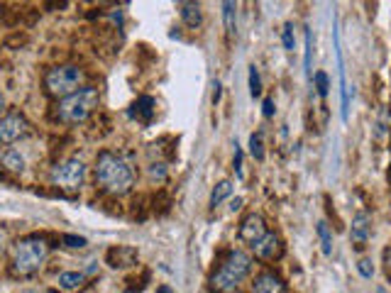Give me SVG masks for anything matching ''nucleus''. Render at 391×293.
I'll return each instance as SVG.
<instances>
[{"mask_svg":"<svg viewBox=\"0 0 391 293\" xmlns=\"http://www.w3.org/2000/svg\"><path fill=\"white\" fill-rule=\"evenodd\" d=\"M369 232H372V220L367 213H357L352 218V227H350V240L355 244L357 252H362L369 242Z\"/></svg>","mask_w":391,"mask_h":293,"instance_id":"nucleus-11","label":"nucleus"},{"mask_svg":"<svg viewBox=\"0 0 391 293\" xmlns=\"http://www.w3.org/2000/svg\"><path fill=\"white\" fill-rule=\"evenodd\" d=\"M333 44H335V59H337V81H340V115L347 123L350 118V84H347V68L345 57H342V44H340V29L333 25Z\"/></svg>","mask_w":391,"mask_h":293,"instance_id":"nucleus-7","label":"nucleus"},{"mask_svg":"<svg viewBox=\"0 0 391 293\" xmlns=\"http://www.w3.org/2000/svg\"><path fill=\"white\" fill-rule=\"evenodd\" d=\"M220 101V84L215 81V90H213V103H218Z\"/></svg>","mask_w":391,"mask_h":293,"instance_id":"nucleus-33","label":"nucleus"},{"mask_svg":"<svg viewBox=\"0 0 391 293\" xmlns=\"http://www.w3.org/2000/svg\"><path fill=\"white\" fill-rule=\"evenodd\" d=\"M130 113H132L137 120H142V123H150V120H152V115H154V101H152L150 96L137 98Z\"/></svg>","mask_w":391,"mask_h":293,"instance_id":"nucleus-17","label":"nucleus"},{"mask_svg":"<svg viewBox=\"0 0 391 293\" xmlns=\"http://www.w3.org/2000/svg\"><path fill=\"white\" fill-rule=\"evenodd\" d=\"M156 293H174V291H171V286H159L156 288Z\"/></svg>","mask_w":391,"mask_h":293,"instance_id":"nucleus-34","label":"nucleus"},{"mask_svg":"<svg viewBox=\"0 0 391 293\" xmlns=\"http://www.w3.org/2000/svg\"><path fill=\"white\" fill-rule=\"evenodd\" d=\"M23 293H39V291H23Z\"/></svg>","mask_w":391,"mask_h":293,"instance_id":"nucleus-36","label":"nucleus"},{"mask_svg":"<svg viewBox=\"0 0 391 293\" xmlns=\"http://www.w3.org/2000/svg\"><path fill=\"white\" fill-rule=\"evenodd\" d=\"M357 271H359V277H362V279L375 277V266H372V259H359Z\"/></svg>","mask_w":391,"mask_h":293,"instance_id":"nucleus-26","label":"nucleus"},{"mask_svg":"<svg viewBox=\"0 0 391 293\" xmlns=\"http://www.w3.org/2000/svg\"><path fill=\"white\" fill-rule=\"evenodd\" d=\"M25 132H27V120H25L23 115H17V113L5 115V118L0 120V146L12 144V142L20 140Z\"/></svg>","mask_w":391,"mask_h":293,"instance_id":"nucleus-8","label":"nucleus"},{"mask_svg":"<svg viewBox=\"0 0 391 293\" xmlns=\"http://www.w3.org/2000/svg\"><path fill=\"white\" fill-rule=\"evenodd\" d=\"M132 166L115 152H101L95 159V183L106 193L123 196L132 188Z\"/></svg>","mask_w":391,"mask_h":293,"instance_id":"nucleus-1","label":"nucleus"},{"mask_svg":"<svg viewBox=\"0 0 391 293\" xmlns=\"http://www.w3.org/2000/svg\"><path fill=\"white\" fill-rule=\"evenodd\" d=\"M84 281H86L84 271H64V274H59V279H56V283H59L62 291H78V288L84 286Z\"/></svg>","mask_w":391,"mask_h":293,"instance_id":"nucleus-15","label":"nucleus"},{"mask_svg":"<svg viewBox=\"0 0 391 293\" xmlns=\"http://www.w3.org/2000/svg\"><path fill=\"white\" fill-rule=\"evenodd\" d=\"M274 113H276V107H274V101H272V98H264V103H262V115H264V118H274Z\"/></svg>","mask_w":391,"mask_h":293,"instance_id":"nucleus-30","label":"nucleus"},{"mask_svg":"<svg viewBox=\"0 0 391 293\" xmlns=\"http://www.w3.org/2000/svg\"><path fill=\"white\" fill-rule=\"evenodd\" d=\"M252 249H254V257H257V259L274 262L284 254V242H281V237L276 235V232H267Z\"/></svg>","mask_w":391,"mask_h":293,"instance_id":"nucleus-9","label":"nucleus"},{"mask_svg":"<svg viewBox=\"0 0 391 293\" xmlns=\"http://www.w3.org/2000/svg\"><path fill=\"white\" fill-rule=\"evenodd\" d=\"M240 208H242V198H235L233 203H230V210H233V213H237Z\"/></svg>","mask_w":391,"mask_h":293,"instance_id":"nucleus-32","label":"nucleus"},{"mask_svg":"<svg viewBox=\"0 0 391 293\" xmlns=\"http://www.w3.org/2000/svg\"><path fill=\"white\" fill-rule=\"evenodd\" d=\"M252 293H286V283L274 271H262L252 283Z\"/></svg>","mask_w":391,"mask_h":293,"instance_id":"nucleus-12","label":"nucleus"},{"mask_svg":"<svg viewBox=\"0 0 391 293\" xmlns=\"http://www.w3.org/2000/svg\"><path fill=\"white\" fill-rule=\"evenodd\" d=\"M86 181V164L81 159H67L51 169V183L67 193H76Z\"/></svg>","mask_w":391,"mask_h":293,"instance_id":"nucleus-6","label":"nucleus"},{"mask_svg":"<svg viewBox=\"0 0 391 293\" xmlns=\"http://www.w3.org/2000/svg\"><path fill=\"white\" fill-rule=\"evenodd\" d=\"M264 235H267V225H264L262 215L252 213V215H247V218L242 220V225H240V240H242V242H247V244H252V247H254V244H257Z\"/></svg>","mask_w":391,"mask_h":293,"instance_id":"nucleus-10","label":"nucleus"},{"mask_svg":"<svg viewBox=\"0 0 391 293\" xmlns=\"http://www.w3.org/2000/svg\"><path fill=\"white\" fill-rule=\"evenodd\" d=\"M235 174H237V179H242V176H245V174H242V149H240V146H237V144H235Z\"/></svg>","mask_w":391,"mask_h":293,"instance_id":"nucleus-28","label":"nucleus"},{"mask_svg":"<svg viewBox=\"0 0 391 293\" xmlns=\"http://www.w3.org/2000/svg\"><path fill=\"white\" fill-rule=\"evenodd\" d=\"M281 44L289 51L296 49V37H294V27L291 25H284V29H281Z\"/></svg>","mask_w":391,"mask_h":293,"instance_id":"nucleus-24","label":"nucleus"},{"mask_svg":"<svg viewBox=\"0 0 391 293\" xmlns=\"http://www.w3.org/2000/svg\"><path fill=\"white\" fill-rule=\"evenodd\" d=\"M250 154L257 162H264V137L262 132H254V135L250 137Z\"/></svg>","mask_w":391,"mask_h":293,"instance_id":"nucleus-22","label":"nucleus"},{"mask_svg":"<svg viewBox=\"0 0 391 293\" xmlns=\"http://www.w3.org/2000/svg\"><path fill=\"white\" fill-rule=\"evenodd\" d=\"M5 110V98H3V93H0V113Z\"/></svg>","mask_w":391,"mask_h":293,"instance_id":"nucleus-35","label":"nucleus"},{"mask_svg":"<svg viewBox=\"0 0 391 293\" xmlns=\"http://www.w3.org/2000/svg\"><path fill=\"white\" fill-rule=\"evenodd\" d=\"M313 81H316V90H318V96H328V88H330L328 73L318 71L316 76H313Z\"/></svg>","mask_w":391,"mask_h":293,"instance_id":"nucleus-25","label":"nucleus"},{"mask_svg":"<svg viewBox=\"0 0 391 293\" xmlns=\"http://www.w3.org/2000/svg\"><path fill=\"white\" fill-rule=\"evenodd\" d=\"M49 257V244L42 237H25L12 247V271L17 277H32Z\"/></svg>","mask_w":391,"mask_h":293,"instance_id":"nucleus-2","label":"nucleus"},{"mask_svg":"<svg viewBox=\"0 0 391 293\" xmlns=\"http://www.w3.org/2000/svg\"><path fill=\"white\" fill-rule=\"evenodd\" d=\"M230 193H233V181H220L218 186L213 188V193H211V208H218Z\"/></svg>","mask_w":391,"mask_h":293,"instance_id":"nucleus-19","label":"nucleus"},{"mask_svg":"<svg viewBox=\"0 0 391 293\" xmlns=\"http://www.w3.org/2000/svg\"><path fill=\"white\" fill-rule=\"evenodd\" d=\"M313 34L311 29H306V54H303V71H306V79H313Z\"/></svg>","mask_w":391,"mask_h":293,"instance_id":"nucleus-21","label":"nucleus"},{"mask_svg":"<svg viewBox=\"0 0 391 293\" xmlns=\"http://www.w3.org/2000/svg\"><path fill=\"white\" fill-rule=\"evenodd\" d=\"M389 113H391V105H389Z\"/></svg>","mask_w":391,"mask_h":293,"instance_id":"nucleus-38","label":"nucleus"},{"mask_svg":"<svg viewBox=\"0 0 391 293\" xmlns=\"http://www.w3.org/2000/svg\"><path fill=\"white\" fill-rule=\"evenodd\" d=\"M250 269H252L250 254H245L242 249H233V252H230L228 257L220 262L218 271L213 274L211 286L215 288V291H220V293L235 291V288H237V283H240L242 279L250 274Z\"/></svg>","mask_w":391,"mask_h":293,"instance_id":"nucleus-3","label":"nucleus"},{"mask_svg":"<svg viewBox=\"0 0 391 293\" xmlns=\"http://www.w3.org/2000/svg\"><path fill=\"white\" fill-rule=\"evenodd\" d=\"M106 262L112 269H128V266L137 264V249L132 247H112L108 249Z\"/></svg>","mask_w":391,"mask_h":293,"instance_id":"nucleus-13","label":"nucleus"},{"mask_svg":"<svg viewBox=\"0 0 391 293\" xmlns=\"http://www.w3.org/2000/svg\"><path fill=\"white\" fill-rule=\"evenodd\" d=\"M98 103H101L98 90L81 88L78 93H73V96L59 101V105H56V118L67 125H78L93 113L95 107H98Z\"/></svg>","mask_w":391,"mask_h":293,"instance_id":"nucleus-4","label":"nucleus"},{"mask_svg":"<svg viewBox=\"0 0 391 293\" xmlns=\"http://www.w3.org/2000/svg\"><path fill=\"white\" fill-rule=\"evenodd\" d=\"M81 84H84V71L73 64H64V66H54L47 71L45 76V88L49 96L54 98H69L73 93L81 90Z\"/></svg>","mask_w":391,"mask_h":293,"instance_id":"nucleus-5","label":"nucleus"},{"mask_svg":"<svg viewBox=\"0 0 391 293\" xmlns=\"http://www.w3.org/2000/svg\"><path fill=\"white\" fill-rule=\"evenodd\" d=\"M0 166L12 174H23L25 171V157L17 149H8V152L0 154Z\"/></svg>","mask_w":391,"mask_h":293,"instance_id":"nucleus-14","label":"nucleus"},{"mask_svg":"<svg viewBox=\"0 0 391 293\" xmlns=\"http://www.w3.org/2000/svg\"><path fill=\"white\" fill-rule=\"evenodd\" d=\"M384 266H386V274L391 277V242H389V247L384 249Z\"/></svg>","mask_w":391,"mask_h":293,"instance_id":"nucleus-31","label":"nucleus"},{"mask_svg":"<svg viewBox=\"0 0 391 293\" xmlns=\"http://www.w3.org/2000/svg\"><path fill=\"white\" fill-rule=\"evenodd\" d=\"M64 242H67V247L71 249H84L86 244V237H76V235H64Z\"/></svg>","mask_w":391,"mask_h":293,"instance_id":"nucleus-27","label":"nucleus"},{"mask_svg":"<svg viewBox=\"0 0 391 293\" xmlns=\"http://www.w3.org/2000/svg\"><path fill=\"white\" fill-rule=\"evenodd\" d=\"M389 179H391V171H389Z\"/></svg>","mask_w":391,"mask_h":293,"instance_id":"nucleus-37","label":"nucleus"},{"mask_svg":"<svg viewBox=\"0 0 391 293\" xmlns=\"http://www.w3.org/2000/svg\"><path fill=\"white\" fill-rule=\"evenodd\" d=\"M223 20H225V32H235V23H237V5L235 3H223Z\"/></svg>","mask_w":391,"mask_h":293,"instance_id":"nucleus-20","label":"nucleus"},{"mask_svg":"<svg viewBox=\"0 0 391 293\" xmlns=\"http://www.w3.org/2000/svg\"><path fill=\"white\" fill-rule=\"evenodd\" d=\"M316 232H318L320 249H323V254H325V257H330V254H333V232H330L328 222H325V220H320L318 225H316Z\"/></svg>","mask_w":391,"mask_h":293,"instance_id":"nucleus-18","label":"nucleus"},{"mask_svg":"<svg viewBox=\"0 0 391 293\" xmlns=\"http://www.w3.org/2000/svg\"><path fill=\"white\" fill-rule=\"evenodd\" d=\"M179 15L189 27H198L203 20L201 5H198V3H179Z\"/></svg>","mask_w":391,"mask_h":293,"instance_id":"nucleus-16","label":"nucleus"},{"mask_svg":"<svg viewBox=\"0 0 391 293\" xmlns=\"http://www.w3.org/2000/svg\"><path fill=\"white\" fill-rule=\"evenodd\" d=\"M150 176L152 179H164V176H167V166H164V164H152Z\"/></svg>","mask_w":391,"mask_h":293,"instance_id":"nucleus-29","label":"nucleus"},{"mask_svg":"<svg viewBox=\"0 0 391 293\" xmlns=\"http://www.w3.org/2000/svg\"><path fill=\"white\" fill-rule=\"evenodd\" d=\"M250 96L259 98L262 96V79H259V68L250 66Z\"/></svg>","mask_w":391,"mask_h":293,"instance_id":"nucleus-23","label":"nucleus"}]
</instances>
